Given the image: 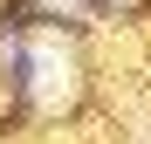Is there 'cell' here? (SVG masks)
Masks as SVG:
<instances>
[{"mask_svg": "<svg viewBox=\"0 0 151 144\" xmlns=\"http://www.w3.org/2000/svg\"><path fill=\"white\" fill-rule=\"evenodd\" d=\"M28 82H35V103H48V110H62L76 96V62H69V48L55 34H41L28 48Z\"/></svg>", "mask_w": 151, "mask_h": 144, "instance_id": "6da1fadb", "label": "cell"}]
</instances>
